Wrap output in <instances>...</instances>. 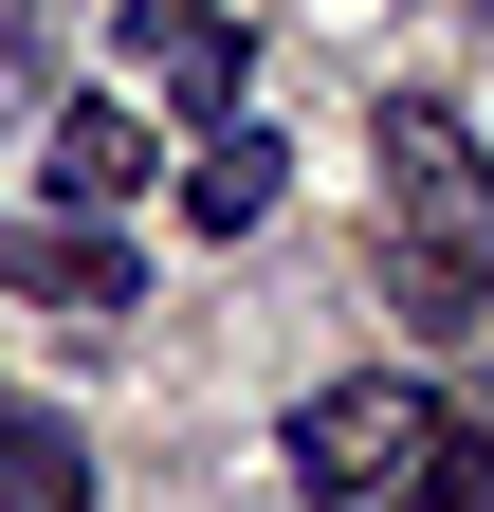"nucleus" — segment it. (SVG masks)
<instances>
[{"label": "nucleus", "instance_id": "1", "mask_svg": "<svg viewBox=\"0 0 494 512\" xmlns=\"http://www.w3.org/2000/svg\"><path fill=\"white\" fill-rule=\"evenodd\" d=\"M385 293H403V330L421 348H458L476 311H494V147L458 128V92H385Z\"/></svg>", "mask_w": 494, "mask_h": 512}, {"label": "nucleus", "instance_id": "2", "mask_svg": "<svg viewBox=\"0 0 494 512\" xmlns=\"http://www.w3.org/2000/svg\"><path fill=\"white\" fill-rule=\"evenodd\" d=\"M421 403H440V384H403V366L385 384H312V403H293V494H385Z\"/></svg>", "mask_w": 494, "mask_h": 512}, {"label": "nucleus", "instance_id": "3", "mask_svg": "<svg viewBox=\"0 0 494 512\" xmlns=\"http://www.w3.org/2000/svg\"><path fill=\"white\" fill-rule=\"evenodd\" d=\"M147 110H110V92H74V110H55V147H37V183H55V202H74V220H110V202H147Z\"/></svg>", "mask_w": 494, "mask_h": 512}, {"label": "nucleus", "instance_id": "4", "mask_svg": "<svg viewBox=\"0 0 494 512\" xmlns=\"http://www.w3.org/2000/svg\"><path fill=\"white\" fill-rule=\"evenodd\" d=\"M0 275H19V293H55V311H129V293H147V256H129V238H92L74 202H55L37 238H0Z\"/></svg>", "mask_w": 494, "mask_h": 512}, {"label": "nucleus", "instance_id": "5", "mask_svg": "<svg viewBox=\"0 0 494 512\" xmlns=\"http://www.w3.org/2000/svg\"><path fill=\"white\" fill-rule=\"evenodd\" d=\"M385 512H494V384H440V439H403Z\"/></svg>", "mask_w": 494, "mask_h": 512}, {"label": "nucleus", "instance_id": "6", "mask_svg": "<svg viewBox=\"0 0 494 512\" xmlns=\"http://www.w3.org/2000/svg\"><path fill=\"white\" fill-rule=\"evenodd\" d=\"M275 202H293V147H275V128H257V110H238V128H220V147H202V165H183V220H202V238H257Z\"/></svg>", "mask_w": 494, "mask_h": 512}, {"label": "nucleus", "instance_id": "7", "mask_svg": "<svg viewBox=\"0 0 494 512\" xmlns=\"http://www.w3.org/2000/svg\"><path fill=\"white\" fill-rule=\"evenodd\" d=\"M0 512H92V439L55 403H0Z\"/></svg>", "mask_w": 494, "mask_h": 512}, {"label": "nucleus", "instance_id": "8", "mask_svg": "<svg viewBox=\"0 0 494 512\" xmlns=\"http://www.w3.org/2000/svg\"><path fill=\"white\" fill-rule=\"evenodd\" d=\"M220 37V0H129V55H202Z\"/></svg>", "mask_w": 494, "mask_h": 512}]
</instances>
